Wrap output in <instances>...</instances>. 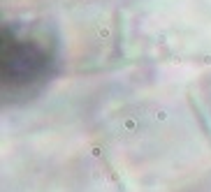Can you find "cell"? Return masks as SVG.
<instances>
[{
    "instance_id": "6da1fadb",
    "label": "cell",
    "mask_w": 211,
    "mask_h": 192,
    "mask_svg": "<svg viewBox=\"0 0 211 192\" xmlns=\"http://www.w3.org/2000/svg\"><path fill=\"white\" fill-rule=\"evenodd\" d=\"M53 51L46 37L19 26L2 28V88L7 97L37 93L53 72Z\"/></svg>"
}]
</instances>
